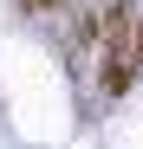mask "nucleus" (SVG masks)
<instances>
[{
    "mask_svg": "<svg viewBox=\"0 0 143 149\" xmlns=\"http://www.w3.org/2000/svg\"><path fill=\"white\" fill-rule=\"evenodd\" d=\"M137 78H143L137 71V7L130 0H111L104 26H98V91L104 97H124Z\"/></svg>",
    "mask_w": 143,
    "mask_h": 149,
    "instance_id": "nucleus-1",
    "label": "nucleus"
},
{
    "mask_svg": "<svg viewBox=\"0 0 143 149\" xmlns=\"http://www.w3.org/2000/svg\"><path fill=\"white\" fill-rule=\"evenodd\" d=\"M65 0H20V13H59Z\"/></svg>",
    "mask_w": 143,
    "mask_h": 149,
    "instance_id": "nucleus-2",
    "label": "nucleus"
}]
</instances>
